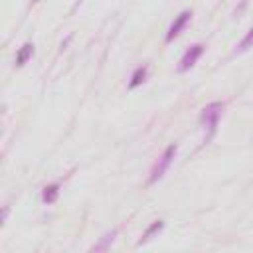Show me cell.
<instances>
[{"label": "cell", "mask_w": 253, "mask_h": 253, "mask_svg": "<svg viewBox=\"0 0 253 253\" xmlns=\"http://www.w3.org/2000/svg\"><path fill=\"white\" fill-rule=\"evenodd\" d=\"M221 113H223V103H210V105H206L204 109H202V113H200V123L208 128V136L206 138H211L213 134H215V128H217V121H219V117H221Z\"/></svg>", "instance_id": "6da1fadb"}, {"label": "cell", "mask_w": 253, "mask_h": 253, "mask_svg": "<svg viewBox=\"0 0 253 253\" xmlns=\"http://www.w3.org/2000/svg\"><path fill=\"white\" fill-rule=\"evenodd\" d=\"M176 150H178V146H176V144L166 146V150H164V152H162V156L154 162V166H152V170H150V178H148V182H150V184L158 182V180L166 174L168 166L172 164V160H174V156H176Z\"/></svg>", "instance_id": "7a4b0ae2"}, {"label": "cell", "mask_w": 253, "mask_h": 253, "mask_svg": "<svg viewBox=\"0 0 253 253\" xmlns=\"http://www.w3.org/2000/svg\"><path fill=\"white\" fill-rule=\"evenodd\" d=\"M162 227H164V221H160V219H158V221H154V223H152V225H150V227L144 231V235L140 237V241H138V243H140V245H142V243H146V241H148V239H150L154 233H158Z\"/></svg>", "instance_id": "ba28073f"}, {"label": "cell", "mask_w": 253, "mask_h": 253, "mask_svg": "<svg viewBox=\"0 0 253 253\" xmlns=\"http://www.w3.org/2000/svg\"><path fill=\"white\" fill-rule=\"evenodd\" d=\"M32 53H34V45H32V43H24V45L20 47L18 55H16V65L22 67V65L32 57Z\"/></svg>", "instance_id": "5b68a950"}, {"label": "cell", "mask_w": 253, "mask_h": 253, "mask_svg": "<svg viewBox=\"0 0 253 253\" xmlns=\"http://www.w3.org/2000/svg\"><path fill=\"white\" fill-rule=\"evenodd\" d=\"M113 239H115V231H111V233H105L103 235V239L93 247L95 251H101V249H107L109 247V243H113Z\"/></svg>", "instance_id": "30bf717a"}, {"label": "cell", "mask_w": 253, "mask_h": 253, "mask_svg": "<svg viewBox=\"0 0 253 253\" xmlns=\"http://www.w3.org/2000/svg\"><path fill=\"white\" fill-rule=\"evenodd\" d=\"M249 47H253V28L245 34V38L239 42V45H237V51H245V49H249Z\"/></svg>", "instance_id": "9c48e42d"}, {"label": "cell", "mask_w": 253, "mask_h": 253, "mask_svg": "<svg viewBox=\"0 0 253 253\" xmlns=\"http://www.w3.org/2000/svg\"><path fill=\"white\" fill-rule=\"evenodd\" d=\"M32 2H38V0H32Z\"/></svg>", "instance_id": "8fae6325"}, {"label": "cell", "mask_w": 253, "mask_h": 253, "mask_svg": "<svg viewBox=\"0 0 253 253\" xmlns=\"http://www.w3.org/2000/svg\"><path fill=\"white\" fill-rule=\"evenodd\" d=\"M204 53V45L202 43H196V45H192L186 53H184V57L180 59V65H178V71L180 73H184V71H188V69H192L194 65H196V61L200 59V55Z\"/></svg>", "instance_id": "3957f363"}, {"label": "cell", "mask_w": 253, "mask_h": 253, "mask_svg": "<svg viewBox=\"0 0 253 253\" xmlns=\"http://www.w3.org/2000/svg\"><path fill=\"white\" fill-rule=\"evenodd\" d=\"M144 79H146V67L144 65L142 67H136L134 73H132V77H130V81H128V87L130 89H136L140 83H144Z\"/></svg>", "instance_id": "52a82bcc"}, {"label": "cell", "mask_w": 253, "mask_h": 253, "mask_svg": "<svg viewBox=\"0 0 253 253\" xmlns=\"http://www.w3.org/2000/svg\"><path fill=\"white\" fill-rule=\"evenodd\" d=\"M57 196H59V186H57V184H49V186H45L43 192H42V200H43L45 204H53V202L57 200Z\"/></svg>", "instance_id": "8992f818"}, {"label": "cell", "mask_w": 253, "mask_h": 253, "mask_svg": "<svg viewBox=\"0 0 253 253\" xmlns=\"http://www.w3.org/2000/svg\"><path fill=\"white\" fill-rule=\"evenodd\" d=\"M190 18H192V12L190 10H184L172 24H170V28H168V34H166V42H172L184 28H186V24L190 22Z\"/></svg>", "instance_id": "277c9868"}]
</instances>
